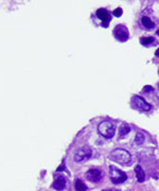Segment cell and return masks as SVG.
I'll return each instance as SVG.
<instances>
[{"mask_svg":"<svg viewBox=\"0 0 159 191\" xmlns=\"http://www.w3.org/2000/svg\"><path fill=\"white\" fill-rule=\"evenodd\" d=\"M154 42H155V39H154L153 37L141 38V44L144 45V46H149V45H151V44H154Z\"/></svg>","mask_w":159,"mask_h":191,"instance_id":"15","label":"cell"},{"mask_svg":"<svg viewBox=\"0 0 159 191\" xmlns=\"http://www.w3.org/2000/svg\"><path fill=\"white\" fill-rule=\"evenodd\" d=\"M135 173H136V177L137 181L139 183H143L144 180H145V173H144V170L142 169L141 166H136L135 167Z\"/></svg>","mask_w":159,"mask_h":191,"instance_id":"10","label":"cell"},{"mask_svg":"<svg viewBox=\"0 0 159 191\" xmlns=\"http://www.w3.org/2000/svg\"><path fill=\"white\" fill-rule=\"evenodd\" d=\"M153 90H154V88L152 87V86H150V85L145 86V87L143 88V91L144 92H151V91H153Z\"/></svg>","mask_w":159,"mask_h":191,"instance_id":"17","label":"cell"},{"mask_svg":"<svg viewBox=\"0 0 159 191\" xmlns=\"http://www.w3.org/2000/svg\"><path fill=\"white\" fill-rule=\"evenodd\" d=\"M103 175H104L103 171L99 170V169H90L86 173V178L92 183H99L103 178Z\"/></svg>","mask_w":159,"mask_h":191,"instance_id":"7","label":"cell"},{"mask_svg":"<svg viewBox=\"0 0 159 191\" xmlns=\"http://www.w3.org/2000/svg\"><path fill=\"white\" fill-rule=\"evenodd\" d=\"M156 55L159 56V49H157V51H156Z\"/></svg>","mask_w":159,"mask_h":191,"instance_id":"19","label":"cell"},{"mask_svg":"<svg viewBox=\"0 0 159 191\" xmlns=\"http://www.w3.org/2000/svg\"><path fill=\"white\" fill-rule=\"evenodd\" d=\"M156 34H157L158 36H159V30H157V32H156Z\"/></svg>","mask_w":159,"mask_h":191,"instance_id":"20","label":"cell"},{"mask_svg":"<svg viewBox=\"0 0 159 191\" xmlns=\"http://www.w3.org/2000/svg\"><path fill=\"white\" fill-rule=\"evenodd\" d=\"M141 22H142V25H143V27L146 28V29H153L154 27H155V25H154V22L151 20V18L146 17V16L142 17Z\"/></svg>","mask_w":159,"mask_h":191,"instance_id":"12","label":"cell"},{"mask_svg":"<svg viewBox=\"0 0 159 191\" xmlns=\"http://www.w3.org/2000/svg\"><path fill=\"white\" fill-rule=\"evenodd\" d=\"M114 35L118 40H120V42H126L129 37L128 29L125 27L124 25L116 26V28L114 29Z\"/></svg>","mask_w":159,"mask_h":191,"instance_id":"6","label":"cell"},{"mask_svg":"<svg viewBox=\"0 0 159 191\" xmlns=\"http://www.w3.org/2000/svg\"><path fill=\"white\" fill-rule=\"evenodd\" d=\"M91 155H92V150L88 145H84V147H81L80 149L76 150L73 158L76 162H84L87 161L91 157Z\"/></svg>","mask_w":159,"mask_h":191,"instance_id":"4","label":"cell"},{"mask_svg":"<svg viewBox=\"0 0 159 191\" xmlns=\"http://www.w3.org/2000/svg\"><path fill=\"white\" fill-rule=\"evenodd\" d=\"M112 14H114V16H116V17H120V16L123 14V10H122L121 8H118L112 12Z\"/></svg>","mask_w":159,"mask_h":191,"instance_id":"16","label":"cell"},{"mask_svg":"<svg viewBox=\"0 0 159 191\" xmlns=\"http://www.w3.org/2000/svg\"><path fill=\"white\" fill-rule=\"evenodd\" d=\"M102 191H121V190L115 189V188H112V189H104V190H102Z\"/></svg>","mask_w":159,"mask_h":191,"instance_id":"18","label":"cell"},{"mask_svg":"<svg viewBox=\"0 0 159 191\" xmlns=\"http://www.w3.org/2000/svg\"><path fill=\"white\" fill-rule=\"evenodd\" d=\"M66 178L64 177V176H59V177L55 178V181H53L52 184V187L54 188L55 190H63L65 187H66Z\"/></svg>","mask_w":159,"mask_h":191,"instance_id":"9","label":"cell"},{"mask_svg":"<svg viewBox=\"0 0 159 191\" xmlns=\"http://www.w3.org/2000/svg\"><path fill=\"white\" fill-rule=\"evenodd\" d=\"M144 140H145L144 134H142V133H140V132L136 134V137H135V142H136V144H138V145L143 144Z\"/></svg>","mask_w":159,"mask_h":191,"instance_id":"14","label":"cell"},{"mask_svg":"<svg viewBox=\"0 0 159 191\" xmlns=\"http://www.w3.org/2000/svg\"><path fill=\"white\" fill-rule=\"evenodd\" d=\"M132 103L140 112H149L152 109V105L149 102H146L140 96H134L132 98Z\"/></svg>","mask_w":159,"mask_h":191,"instance_id":"5","label":"cell"},{"mask_svg":"<svg viewBox=\"0 0 159 191\" xmlns=\"http://www.w3.org/2000/svg\"><path fill=\"white\" fill-rule=\"evenodd\" d=\"M98 132L100 135H102L104 138L110 139L115 136L116 134V126L114 123H112L110 121H102L98 126Z\"/></svg>","mask_w":159,"mask_h":191,"instance_id":"2","label":"cell"},{"mask_svg":"<svg viewBox=\"0 0 159 191\" xmlns=\"http://www.w3.org/2000/svg\"><path fill=\"white\" fill-rule=\"evenodd\" d=\"M109 159L117 164L129 166L132 164V155L131 153L123 149H116L109 154Z\"/></svg>","mask_w":159,"mask_h":191,"instance_id":"1","label":"cell"},{"mask_svg":"<svg viewBox=\"0 0 159 191\" xmlns=\"http://www.w3.org/2000/svg\"><path fill=\"white\" fill-rule=\"evenodd\" d=\"M129 132H131V128H129V125H127L126 123H122L119 128V137L124 138Z\"/></svg>","mask_w":159,"mask_h":191,"instance_id":"11","label":"cell"},{"mask_svg":"<svg viewBox=\"0 0 159 191\" xmlns=\"http://www.w3.org/2000/svg\"><path fill=\"white\" fill-rule=\"evenodd\" d=\"M74 187H75L76 191H86V190H87V186H86L81 180H78V181H75V185H74Z\"/></svg>","mask_w":159,"mask_h":191,"instance_id":"13","label":"cell"},{"mask_svg":"<svg viewBox=\"0 0 159 191\" xmlns=\"http://www.w3.org/2000/svg\"><path fill=\"white\" fill-rule=\"evenodd\" d=\"M158 89H159V86H158Z\"/></svg>","mask_w":159,"mask_h":191,"instance_id":"21","label":"cell"},{"mask_svg":"<svg viewBox=\"0 0 159 191\" xmlns=\"http://www.w3.org/2000/svg\"><path fill=\"white\" fill-rule=\"evenodd\" d=\"M109 175H110V180L114 184L118 185V184H122L127 180V175L125 172L122 170H120L119 168L115 166H110L109 167Z\"/></svg>","mask_w":159,"mask_h":191,"instance_id":"3","label":"cell"},{"mask_svg":"<svg viewBox=\"0 0 159 191\" xmlns=\"http://www.w3.org/2000/svg\"><path fill=\"white\" fill-rule=\"evenodd\" d=\"M97 16L104 22V27H107L108 22H109L110 19H112V17H110V15H109V12L105 9H99L97 11Z\"/></svg>","mask_w":159,"mask_h":191,"instance_id":"8","label":"cell"}]
</instances>
